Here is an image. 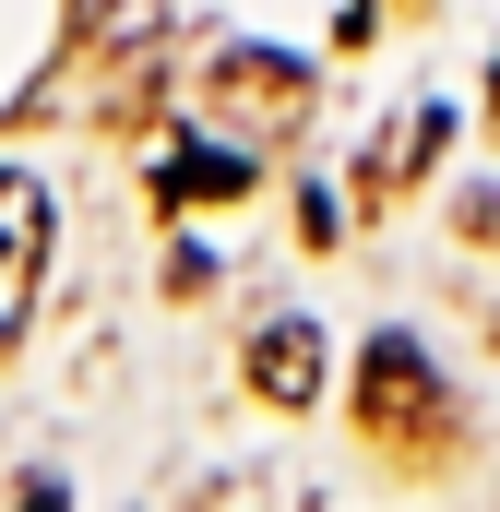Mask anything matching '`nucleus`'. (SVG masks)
Wrapping results in <instances>:
<instances>
[{"label":"nucleus","instance_id":"obj_4","mask_svg":"<svg viewBox=\"0 0 500 512\" xmlns=\"http://www.w3.org/2000/svg\"><path fill=\"white\" fill-rule=\"evenodd\" d=\"M203 84H215V96H239V108H274V120H298V108H310V72H286L274 48H227Z\"/></svg>","mask_w":500,"mask_h":512},{"label":"nucleus","instance_id":"obj_6","mask_svg":"<svg viewBox=\"0 0 500 512\" xmlns=\"http://www.w3.org/2000/svg\"><path fill=\"white\" fill-rule=\"evenodd\" d=\"M84 12H96V36H108V48H143V36L167 24V0H84Z\"/></svg>","mask_w":500,"mask_h":512},{"label":"nucleus","instance_id":"obj_2","mask_svg":"<svg viewBox=\"0 0 500 512\" xmlns=\"http://www.w3.org/2000/svg\"><path fill=\"white\" fill-rule=\"evenodd\" d=\"M36 274H48V191L24 167H0V346L24 334L36 310Z\"/></svg>","mask_w":500,"mask_h":512},{"label":"nucleus","instance_id":"obj_3","mask_svg":"<svg viewBox=\"0 0 500 512\" xmlns=\"http://www.w3.org/2000/svg\"><path fill=\"white\" fill-rule=\"evenodd\" d=\"M250 393L298 417V405L322 393V334H310V322H262V334H250Z\"/></svg>","mask_w":500,"mask_h":512},{"label":"nucleus","instance_id":"obj_1","mask_svg":"<svg viewBox=\"0 0 500 512\" xmlns=\"http://www.w3.org/2000/svg\"><path fill=\"white\" fill-rule=\"evenodd\" d=\"M358 441L405 453V465H441V453L465 441V405H453V382L429 370V346L381 334L370 358H358Z\"/></svg>","mask_w":500,"mask_h":512},{"label":"nucleus","instance_id":"obj_7","mask_svg":"<svg viewBox=\"0 0 500 512\" xmlns=\"http://www.w3.org/2000/svg\"><path fill=\"white\" fill-rule=\"evenodd\" d=\"M465 239H477V251H500V191H465Z\"/></svg>","mask_w":500,"mask_h":512},{"label":"nucleus","instance_id":"obj_8","mask_svg":"<svg viewBox=\"0 0 500 512\" xmlns=\"http://www.w3.org/2000/svg\"><path fill=\"white\" fill-rule=\"evenodd\" d=\"M489 131H500V72H489Z\"/></svg>","mask_w":500,"mask_h":512},{"label":"nucleus","instance_id":"obj_5","mask_svg":"<svg viewBox=\"0 0 500 512\" xmlns=\"http://www.w3.org/2000/svg\"><path fill=\"white\" fill-rule=\"evenodd\" d=\"M155 191H167V203H191V191H203V203H227V191H250V155H203V143H191V155H167V167H155Z\"/></svg>","mask_w":500,"mask_h":512}]
</instances>
